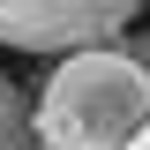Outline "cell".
Instances as JSON below:
<instances>
[{
    "label": "cell",
    "instance_id": "obj_3",
    "mask_svg": "<svg viewBox=\"0 0 150 150\" xmlns=\"http://www.w3.org/2000/svg\"><path fill=\"white\" fill-rule=\"evenodd\" d=\"M0 150H38V112L23 83H8V75H0Z\"/></svg>",
    "mask_w": 150,
    "mask_h": 150
},
{
    "label": "cell",
    "instance_id": "obj_5",
    "mask_svg": "<svg viewBox=\"0 0 150 150\" xmlns=\"http://www.w3.org/2000/svg\"><path fill=\"white\" fill-rule=\"evenodd\" d=\"M135 150H150V128H143V135H135Z\"/></svg>",
    "mask_w": 150,
    "mask_h": 150
},
{
    "label": "cell",
    "instance_id": "obj_1",
    "mask_svg": "<svg viewBox=\"0 0 150 150\" xmlns=\"http://www.w3.org/2000/svg\"><path fill=\"white\" fill-rule=\"evenodd\" d=\"M30 112H38L45 150H135V135L150 128V75L120 45L75 53L45 75Z\"/></svg>",
    "mask_w": 150,
    "mask_h": 150
},
{
    "label": "cell",
    "instance_id": "obj_4",
    "mask_svg": "<svg viewBox=\"0 0 150 150\" xmlns=\"http://www.w3.org/2000/svg\"><path fill=\"white\" fill-rule=\"evenodd\" d=\"M120 53H128V60H135V68H143V75H150V30H128V38H120Z\"/></svg>",
    "mask_w": 150,
    "mask_h": 150
},
{
    "label": "cell",
    "instance_id": "obj_2",
    "mask_svg": "<svg viewBox=\"0 0 150 150\" xmlns=\"http://www.w3.org/2000/svg\"><path fill=\"white\" fill-rule=\"evenodd\" d=\"M135 30V0H0V45L15 53H105Z\"/></svg>",
    "mask_w": 150,
    "mask_h": 150
}]
</instances>
